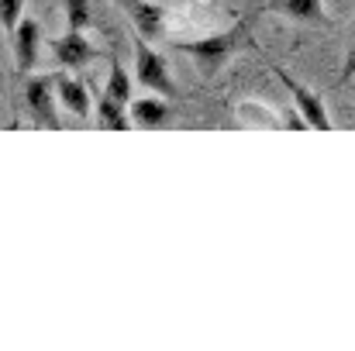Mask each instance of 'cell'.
<instances>
[{"mask_svg": "<svg viewBox=\"0 0 355 351\" xmlns=\"http://www.w3.org/2000/svg\"><path fill=\"white\" fill-rule=\"evenodd\" d=\"M245 42H248V21H238L235 28H228V31H221V35H207V38H197V42H183L180 48H183L204 73H218Z\"/></svg>", "mask_w": 355, "mask_h": 351, "instance_id": "obj_1", "label": "cell"}, {"mask_svg": "<svg viewBox=\"0 0 355 351\" xmlns=\"http://www.w3.org/2000/svg\"><path fill=\"white\" fill-rule=\"evenodd\" d=\"M24 104L35 117V124H45L59 131V114H55V76H31L24 83Z\"/></svg>", "mask_w": 355, "mask_h": 351, "instance_id": "obj_4", "label": "cell"}, {"mask_svg": "<svg viewBox=\"0 0 355 351\" xmlns=\"http://www.w3.org/2000/svg\"><path fill=\"white\" fill-rule=\"evenodd\" d=\"M169 120V104L166 97H141V100H131V124L138 127H162Z\"/></svg>", "mask_w": 355, "mask_h": 351, "instance_id": "obj_10", "label": "cell"}, {"mask_svg": "<svg viewBox=\"0 0 355 351\" xmlns=\"http://www.w3.org/2000/svg\"><path fill=\"white\" fill-rule=\"evenodd\" d=\"M266 10H269V14L293 17V21H307V24H321V21H328L321 0H266Z\"/></svg>", "mask_w": 355, "mask_h": 351, "instance_id": "obj_9", "label": "cell"}, {"mask_svg": "<svg viewBox=\"0 0 355 351\" xmlns=\"http://www.w3.org/2000/svg\"><path fill=\"white\" fill-rule=\"evenodd\" d=\"M10 45H14V66H17V73H21V76L31 73L35 62H38V48H42L38 21L21 14V21H17V28H14V35H10Z\"/></svg>", "mask_w": 355, "mask_h": 351, "instance_id": "obj_6", "label": "cell"}, {"mask_svg": "<svg viewBox=\"0 0 355 351\" xmlns=\"http://www.w3.org/2000/svg\"><path fill=\"white\" fill-rule=\"evenodd\" d=\"M55 97L73 117H90V93H87L83 80H73V76L59 73L55 76Z\"/></svg>", "mask_w": 355, "mask_h": 351, "instance_id": "obj_8", "label": "cell"}, {"mask_svg": "<svg viewBox=\"0 0 355 351\" xmlns=\"http://www.w3.org/2000/svg\"><path fill=\"white\" fill-rule=\"evenodd\" d=\"M131 42H135V76H138V83L148 87L152 93L173 100V97H176V83H173V76H169L166 59H162V55L152 48V42H145L141 35H135Z\"/></svg>", "mask_w": 355, "mask_h": 351, "instance_id": "obj_2", "label": "cell"}, {"mask_svg": "<svg viewBox=\"0 0 355 351\" xmlns=\"http://www.w3.org/2000/svg\"><path fill=\"white\" fill-rule=\"evenodd\" d=\"M66 24H69V31H83L90 24V3L87 0H66Z\"/></svg>", "mask_w": 355, "mask_h": 351, "instance_id": "obj_13", "label": "cell"}, {"mask_svg": "<svg viewBox=\"0 0 355 351\" xmlns=\"http://www.w3.org/2000/svg\"><path fill=\"white\" fill-rule=\"evenodd\" d=\"M241 117H252V120H259V124H272V127H279V120H276V117L269 114V111H266V114H262V111H255V107H252V104H248V107H245V111H241Z\"/></svg>", "mask_w": 355, "mask_h": 351, "instance_id": "obj_15", "label": "cell"}, {"mask_svg": "<svg viewBox=\"0 0 355 351\" xmlns=\"http://www.w3.org/2000/svg\"><path fill=\"white\" fill-rule=\"evenodd\" d=\"M24 3H28V0H0V28L7 31V38L14 35V28H17V21H21Z\"/></svg>", "mask_w": 355, "mask_h": 351, "instance_id": "obj_14", "label": "cell"}, {"mask_svg": "<svg viewBox=\"0 0 355 351\" xmlns=\"http://www.w3.org/2000/svg\"><path fill=\"white\" fill-rule=\"evenodd\" d=\"M272 73L279 76V83L290 90V97H293V104H297V111L300 117L307 120V127H318V131H331V117L324 111V104H321V97L318 93H311L293 73H286L283 66H272Z\"/></svg>", "mask_w": 355, "mask_h": 351, "instance_id": "obj_3", "label": "cell"}, {"mask_svg": "<svg viewBox=\"0 0 355 351\" xmlns=\"http://www.w3.org/2000/svg\"><path fill=\"white\" fill-rule=\"evenodd\" d=\"M352 76H355V45H352V52H349V59H345V66H342V83L352 80Z\"/></svg>", "mask_w": 355, "mask_h": 351, "instance_id": "obj_16", "label": "cell"}, {"mask_svg": "<svg viewBox=\"0 0 355 351\" xmlns=\"http://www.w3.org/2000/svg\"><path fill=\"white\" fill-rule=\"evenodd\" d=\"M52 55L59 59L62 69H83L90 59H97V48L83 38V31H66L62 38H52Z\"/></svg>", "mask_w": 355, "mask_h": 351, "instance_id": "obj_7", "label": "cell"}, {"mask_svg": "<svg viewBox=\"0 0 355 351\" xmlns=\"http://www.w3.org/2000/svg\"><path fill=\"white\" fill-rule=\"evenodd\" d=\"M107 97H114L118 104H131V80L121 66V59H111V76H107V87H104Z\"/></svg>", "mask_w": 355, "mask_h": 351, "instance_id": "obj_12", "label": "cell"}, {"mask_svg": "<svg viewBox=\"0 0 355 351\" xmlns=\"http://www.w3.org/2000/svg\"><path fill=\"white\" fill-rule=\"evenodd\" d=\"M94 111H97L101 127H107V131H128V124H131V120H128V111H124V104H118V100L107 97V93L97 97Z\"/></svg>", "mask_w": 355, "mask_h": 351, "instance_id": "obj_11", "label": "cell"}, {"mask_svg": "<svg viewBox=\"0 0 355 351\" xmlns=\"http://www.w3.org/2000/svg\"><path fill=\"white\" fill-rule=\"evenodd\" d=\"M128 10V21L135 28V35H141L145 42H159L166 35V7L155 0H118Z\"/></svg>", "mask_w": 355, "mask_h": 351, "instance_id": "obj_5", "label": "cell"}]
</instances>
